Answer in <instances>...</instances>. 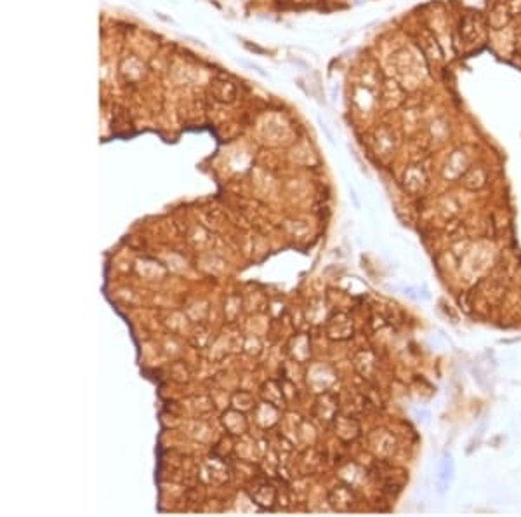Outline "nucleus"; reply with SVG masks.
Returning a JSON list of instances; mask_svg holds the SVG:
<instances>
[{
    "label": "nucleus",
    "mask_w": 521,
    "mask_h": 517,
    "mask_svg": "<svg viewBox=\"0 0 521 517\" xmlns=\"http://www.w3.org/2000/svg\"><path fill=\"white\" fill-rule=\"evenodd\" d=\"M394 68L400 75L401 87L408 93H415L421 89L422 82L428 77L424 54L414 47L401 49L394 54Z\"/></svg>",
    "instance_id": "f257e3e1"
},
{
    "label": "nucleus",
    "mask_w": 521,
    "mask_h": 517,
    "mask_svg": "<svg viewBox=\"0 0 521 517\" xmlns=\"http://www.w3.org/2000/svg\"><path fill=\"white\" fill-rule=\"evenodd\" d=\"M487 21L480 16L478 13H469L464 14V17L460 20L459 24V33L460 40L466 45H476L480 42L485 40V35H487Z\"/></svg>",
    "instance_id": "f03ea898"
},
{
    "label": "nucleus",
    "mask_w": 521,
    "mask_h": 517,
    "mask_svg": "<svg viewBox=\"0 0 521 517\" xmlns=\"http://www.w3.org/2000/svg\"><path fill=\"white\" fill-rule=\"evenodd\" d=\"M490 44L497 54H501L502 58H509L518 47V35L511 24L502 30H490Z\"/></svg>",
    "instance_id": "7ed1b4c3"
},
{
    "label": "nucleus",
    "mask_w": 521,
    "mask_h": 517,
    "mask_svg": "<svg viewBox=\"0 0 521 517\" xmlns=\"http://www.w3.org/2000/svg\"><path fill=\"white\" fill-rule=\"evenodd\" d=\"M511 16L513 14L511 9H509L508 0H494L492 3H488L485 21H487L490 30H502V28L509 27Z\"/></svg>",
    "instance_id": "20e7f679"
},
{
    "label": "nucleus",
    "mask_w": 521,
    "mask_h": 517,
    "mask_svg": "<svg viewBox=\"0 0 521 517\" xmlns=\"http://www.w3.org/2000/svg\"><path fill=\"white\" fill-rule=\"evenodd\" d=\"M462 183L469 190H480L487 185V172L483 167H471L464 172Z\"/></svg>",
    "instance_id": "39448f33"
},
{
    "label": "nucleus",
    "mask_w": 521,
    "mask_h": 517,
    "mask_svg": "<svg viewBox=\"0 0 521 517\" xmlns=\"http://www.w3.org/2000/svg\"><path fill=\"white\" fill-rule=\"evenodd\" d=\"M426 183H428V178H426L422 167L412 166L410 170L405 172V186H407L408 190H412V192L422 190L426 186Z\"/></svg>",
    "instance_id": "423d86ee"
},
{
    "label": "nucleus",
    "mask_w": 521,
    "mask_h": 517,
    "mask_svg": "<svg viewBox=\"0 0 521 517\" xmlns=\"http://www.w3.org/2000/svg\"><path fill=\"white\" fill-rule=\"evenodd\" d=\"M422 49H424V54L428 56L431 61H442L443 51L440 47L438 40L435 38V35L424 33L422 35Z\"/></svg>",
    "instance_id": "0eeeda50"
},
{
    "label": "nucleus",
    "mask_w": 521,
    "mask_h": 517,
    "mask_svg": "<svg viewBox=\"0 0 521 517\" xmlns=\"http://www.w3.org/2000/svg\"><path fill=\"white\" fill-rule=\"evenodd\" d=\"M509 9H511L513 16H520L521 14V0H508Z\"/></svg>",
    "instance_id": "6e6552de"
}]
</instances>
